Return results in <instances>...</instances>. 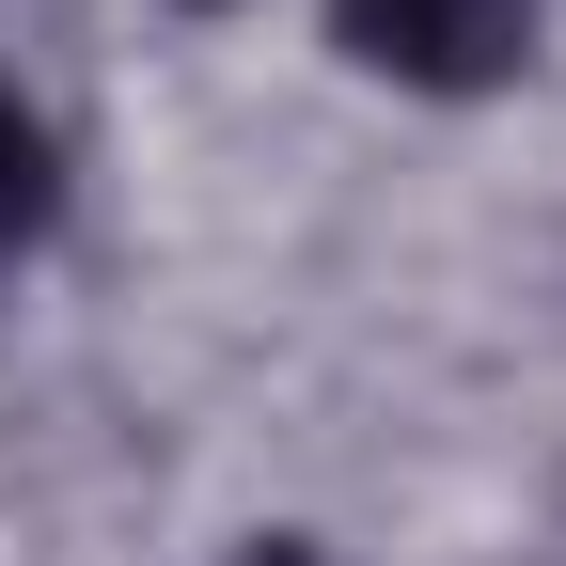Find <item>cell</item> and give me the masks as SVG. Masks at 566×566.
Instances as JSON below:
<instances>
[{"label": "cell", "instance_id": "6da1fadb", "mask_svg": "<svg viewBox=\"0 0 566 566\" xmlns=\"http://www.w3.org/2000/svg\"><path fill=\"white\" fill-rule=\"evenodd\" d=\"M346 48L378 63V80L409 95H488V80H520L535 63V0H331Z\"/></svg>", "mask_w": 566, "mask_h": 566}, {"label": "cell", "instance_id": "7a4b0ae2", "mask_svg": "<svg viewBox=\"0 0 566 566\" xmlns=\"http://www.w3.org/2000/svg\"><path fill=\"white\" fill-rule=\"evenodd\" d=\"M48 205H63V174H48V126L0 95V268H17L32 237H48Z\"/></svg>", "mask_w": 566, "mask_h": 566}, {"label": "cell", "instance_id": "3957f363", "mask_svg": "<svg viewBox=\"0 0 566 566\" xmlns=\"http://www.w3.org/2000/svg\"><path fill=\"white\" fill-rule=\"evenodd\" d=\"M237 566H331V551H315V535H252Z\"/></svg>", "mask_w": 566, "mask_h": 566}, {"label": "cell", "instance_id": "277c9868", "mask_svg": "<svg viewBox=\"0 0 566 566\" xmlns=\"http://www.w3.org/2000/svg\"><path fill=\"white\" fill-rule=\"evenodd\" d=\"M189 17H221V0H189Z\"/></svg>", "mask_w": 566, "mask_h": 566}]
</instances>
